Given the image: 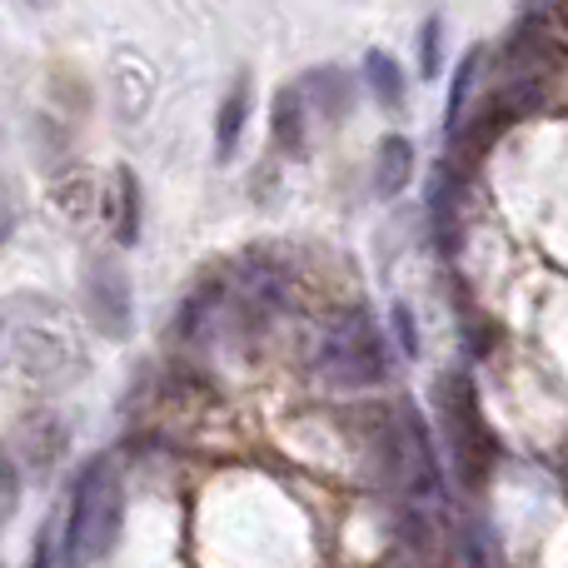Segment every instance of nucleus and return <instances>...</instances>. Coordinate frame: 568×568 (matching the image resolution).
I'll use <instances>...</instances> for the list:
<instances>
[{"instance_id":"nucleus-1","label":"nucleus","mask_w":568,"mask_h":568,"mask_svg":"<svg viewBox=\"0 0 568 568\" xmlns=\"http://www.w3.org/2000/svg\"><path fill=\"white\" fill-rule=\"evenodd\" d=\"M120 479L105 469V459H95L85 474H80L75 494H70V524H65V549L85 554V559H105L115 549L120 534Z\"/></svg>"},{"instance_id":"nucleus-2","label":"nucleus","mask_w":568,"mask_h":568,"mask_svg":"<svg viewBox=\"0 0 568 568\" xmlns=\"http://www.w3.org/2000/svg\"><path fill=\"white\" fill-rule=\"evenodd\" d=\"M320 374L339 389H364L384 379V334L364 310L334 320V329L320 344Z\"/></svg>"},{"instance_id":"nucleus-3","label":"nucleus","mask_w":568,"mask_h":568,"mask_svg":"<svg viewBox=\"0 0 568 568\" xmlns=\"http://www.w3.org/2000/svg\"><path fill=\"white\" fill-rule=\"evenodd\" d=\"M439 414L454 434V454H459V469H469V484H484V469L494 459L489 429L479 424V404L464 374H444L439 379Z\"/></svg>"},{"instance_id":"nucleus-4","label":"nucleus","mask_w":568,"mask_h":568,"mask_svg":"<svg viewBox=\"0 0 568 568\" xmlns=\"http://www.w3.org/2000/svg\"><path fill=\"white\" fill-rule=\"evenodd\" d=\"M90 300H95V324L120 339V334L130 329V290H125V280H120L115 270H95Z\"/></svg>"},{"instance_id":"nucleus-5","label":"nucleus","mask_w":568,"mask_h":568,"mask_svg":"<svg viewBox=\"0 0 568 568\" xmlns=\"http://www.w3.org/2000/svg\"><path fill=\"white\" fill-rule=\"evenodd\" d=\"M245 120H250V75H235L230 95L220 100V115H215V160H230L245 135Z\"/></svg>"},{"instance_id":"nucleus-6","label":"nucleus","mask_w":568,"mask_h":568,"mask_svg":"<svg viewBox=\"0 0 568 568\" xmlns=\"http://www.w3.org/2000/svg\"><path fill=\"white\" fill-rule=\"evenodd\" d=\"M414 175V145L404 135H389L379 145V165H374V190H379L384 200H394L404 185H409Z\"/></svg>"},{"instance_id":"nucleus-7","label":"nucleus","mask_w":568,"mask_h":568,"mask_svg":"<svg viewBox=\"0 0 568 568\" xmlns=\"http://www.w3.org/2000/svg\"><path fill=\"white\" fill-rule=\"evenodd\" d=\"M304 110H310V100H304L300 85L275 95V145L284 155H300L304 150Z\"/></svg>"},{"instance_id":"nucleus-8","label":"nucleus","mask_w":568,"mask_h":568,"mask_svg":"<svg viewBox=\"0 0 568 568\" xmlns=\"http://www.w3.org/2000/svg\"><path fill=\"white\" fill-rule=\"evenodd\" d=\"M364 75H369V90H374V95H379L389 110L404 105V75H399V65H394L384 50H369V55H364Z\"/></svg>"},{"instance_id":"nucleus-9","label":"nucleus","mask_w":568,"mask_h":568,"mask_svg":"<svg viewBox=\"0 0 568 568\" xmlns=\"http://www.w3.org/2000/svg\"><path fill=\"white\" fill-rule=\"evenodd\" d=\"M300 90H304V100H314V105L324 110V115H344V110H349V85L339 80V70H314Z\"/></svg>"},{"instance_id":"nucleus-10","label":"nucleus","mask_w":568,"mask_h":568,"mask_svg":"<svg viewBox=\"0 0 568 568\" xmlns=\"http://www.w3.org/2000/svg\"><path fill=\"white\" fill-rule=\"evenodd\" d=\"M115 185H120V220H115V235L120 245H135V230H140V190H135V175L130 170H115Z\"/></svg>"},{"instance_id":"nucleus-11","label":"nucleus","mask_w":568,"mask_h":568,"mask_svg":"<svg viewBox=\"0 0 568 568\" xmlns=\"http://www.w3.org/2000/svg\"><path fill=\"white\" fill-rule=\"evenodd\" d=\"M479 60H484V50L474 45L469 55L459 60V70H454V90H449V135H459V110H464V95H469L474 75H479Z\"/></svg>"},{"instance_id":"nucleus-12","label":"nucleus","mask_w":568,"mask_h":568,"mask_svg":"<svg viewBox=\"0 0 568 568\" xmlns=\"http://www.w3.org/2000/svg\"><path fill=\"white\" fill-rule=\"evenodd\" d=\"M439 36H444V20L429 16L419 26V70H424V80L439 75Z\"/></svg>"},{"instance_id":"nucleus-13","label":"nucleus","mask_w":568,"mask_h":568,"mask_svg":"<svg viewBox=\"0 0 568 568\" xmlns=\"http://www.w3.org/2000/svg\"><path fill=\"white\" fill-rule=\"evenodd\" d=\"M394 329H399V339H404V354H419V339H414V320H409V310H404V304H394Z\"/></svg>"},{"instance_id":"nucleus-14","label":"nucleus","mask_w":568,"mask_h":568,"mask_svg":"<svg viewBox=\"0 0 568 568\" xmlns=\"http://www.w3.org/2000/svg\"><path fill=\"white\" fill-rule=\"evenodd\" d=\"M30 568H50V534H40V544H36V564Z\"/></svg>"}]
</instances>
